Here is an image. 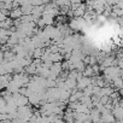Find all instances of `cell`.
<instances>
[{
  "mask_svg": "<svg viewBox=\"0 0 123 123\" xmlns=\"http://www.w3.org/2000/svg\"><path fill=\"white\" fill-rule=\"evenodd\" d=\"M11 99L15 101V104L17 105V107H18V106H23V105L29 104V101H28V97H25V95H23V94H21V93H18V92L12 93Z\"/></svg>",
  "mask_w": 123,
  "mask_h": 123,
  "instance_id": "cell-1",
  "label": "cell"
},
{
  "mask_svg": "<svg viewBox=\"0 0 123 123\" xmlns=\"http://www.w3.org/2000/svg\"><path fill=\"white\" fill-rule=\"evenodd\" d=\"M111 113L113 115V117H115V119L117 122H122V118H123V107H122V104L113 105V107L111 110Z\"/></svg>",
  "mask_w": 123,
  "mask_h": 123,
  "instance_id": "cell-2",
  "label": "cell"
},
{
  "mask_svg": "<svg viewBox=\"0 0 123 123\" xmlns=\"http://www.w3.org/2000/svg\"><path fill=\"white\" fill-rule=\"evenodd\" d=\"M40 18L42 19V22H43L45 25H48V24H53V23H54V16H52V15H49V13L42 12V15H41Z\"/></svg>",
  "mask_w": 123,
  "mask_h": 123,
  "instance_id": "cell-3",
  "label": "cell"
},
{
  "mask_svg": "<svg viewBox=\"0 0 123 123\" xmlns=\"http://www.w3.org/2000/svg\"><path fill=\"white\" fill-rule=\"evenodd\" d=\"M23 13H22V11H21V9L19 7H16V9H12L11 10V12L9 13V16H10V18H12V19H16V18H19L21 16H22Z\"/></svg>",
  "mask_w": 123,
  "mask_h": 123,
  "instance_id": "cell-4",
  "label": "cell"
},
{
  "mask_svg": "<svg viewBox=\"0 0 123 123\" xmlns=\"http://www.w3.org/2000/svg\"><path fill=\"white\" fill-rule=\"evenodd\" d=\"M112 83H113V88L115 89H122V79H121V76H118V77H115L112 81H111Z\"/></svg>",
  "mask_w": 123,
  "mask_h": 123,
  "instance_id": "cell-5",
  "label": "cell"
},
{
  "mask_svg": "<svg viewBox=\"0 0 123 123\" xmlns=\"http://www.w3.org/2000/svg\"><path fill=\"white\" fill-rule=\"evenodd\" d=\"M103 1H104L106 5H110V6H112V5H115V4L117 3V0H103Z\"/></svg>",
  "mask_w": 123,
  "mask_h": 123,
  "instance_id": "cell-6",
  "label": "cell"
}]
</instances>
